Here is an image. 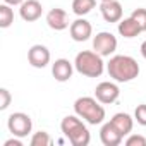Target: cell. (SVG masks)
Here are the masks:
<instances>
[{"label": "cell", "mask_w": 146, "mask_h": 146, "mask_svg": "<svg viewBox=\"0 0 146 146\" xmlns=\"http://www.w3.org/2000/svg\"><path fill=\"white\" fill-rule=\"evenodd\" d=\"M139 64L129 55H113L107 62V72L115 83H129L139 76Z\"/></svg>", "instance_id": "6da1fadb"}, {"label": "cell", "mask_w": 146, "mask_h": 146, "mask_svg": "<svg viewBox=\"0 0 146 146\" xmlns=\"http://www.w3.org/2000/svg\"><path fill=\"white\" fill-rule=\"evenodd\" d=\"M60 131L69 139L72 146H88L91 141V134L88 127L83 124L79 115H67L60 122Z\"/></svg>", "instance_id": "7a4b0ae2"}, {"label": "cell", "mask_w": 146, "mask_h": 146, "mask_svg": "<svg viewBox=\"0 0 146 146\" xmlns=\"http://www.w3.org/2000/svg\"><path fill=\"white\" fill-rule=\"evenodd\" d=\"M74 67L81 76L86 78H100L105 70V62L100 53L95 50H83L74 58Z\"/></svg>", "instance_id": "3957f363"}, {"label": "cell", "mask_w": 146, "mask_h": 146, "mask_svg": "<svg viewBox=\"0 0 146 146\" xmlns=\"http://www.w3.org/2000/svg\"><path fill=\"white\" fill-rule=\"evenodd\" d=\"M74 112L76 115H79L83 120H86L91 125H98L105 120V108L103 103L100 105V102L93 96H81L74 102Z\"/></svg>", "instance_id": "277c9868"}, {"label": "cell", "mask_w": 146, "mask_h": 146, "mask_svg": "<svg viewBox=\"0 0 146 146\" xmlns=\"http://www.w3.org/2000/svg\"><path fill=\"white\" fill-rule=\"evenodd\" d=\"M7 127L9 131L12 132V136H17V137H26L31 129H33V120L28 113L24 112H14L9 115L7 119Z\"/></svg>", "instance_id": "5b68a950"}, {"label": "cell", "mask_w": 146, "mask_h": 146, "mask_svg": "<svg viewBox=\"0 0 146 146\" xmlns=\"http://www.w3.org/2000/svg\"><path fill=\"white\" fill-rule=\"evenodd\" d=\"M93 50L102 57H110L117 50V38L110 31H100L93 36Z\"/></svg>", "instance_id": "8992f818"}, {"label": "cell", "mask_w": 146, "mask_h": 146, "mask_svg": "<svg viewBox=\"0 0 146 146\" xmlns=\"http://www.w3.org/2000/svg\"><path fill=\"white\" fill-rule=\"evenodd\" d=\"M120 96V90L115 83L112 81H103L100 83L96 88H95V98L103 103V105H110V103H115Z\"/></svg>", "instance_id": "52a82bcc"}, {"label": "cell", "mask_w": 146, "mask_h": 146, "mask_svg": "<svg viewBox=\"0 0 146 146\" xmlns=\"http://www.w3.org/2000/svg\"><path fill=\"white\" fill-rule=\"evenodd\" d=\"M69 33H70V38L74 41H88L93 35V26L90 21H86L84 17H78L74 23H70L69 26Z\"/></svg>", "instance_id": "ba28073f"}, {"label": "cell", "mask_w": 146, "mask_h": 146, "mask_svg": "<svg viewBox=\"0 0 146 146\" xmlns=\"http://www.w3.org/2000/svg\"><path fill=\"white\" fill-rule=\"evenodd\" d=\"M28 62L35 69H43L50 64V50L45 45H33L28 50Z\"/></svg>", "instance_id": "9c48e42d"}, {"label": "cell", "mask_w": 146, "mask_h": 146, "mask_svg": "<svg viewBox=\"0 0 146 146\" xmlns=\"http://www.w3.org/2000/svg\"><path fill=\"white\" fill-rule=\"evenodd\" d=\"M43 14V5L38 0H24L19 5V16L26 23H35L41 17Z\"/></svg>", "instance_id": "30bf717a"}, {"label": "cell", "mask_w": 146, "mask_h": 146, "mask_svg": "<svg viewBox=\"0 0 146 146\" xmlns=\"http://www.w3.org/2000/svg\"><path fill=\"white\" fill-rule=\"evenodd\" d=\"M74 64L69 62L67 58H57L52 64V76L55 78V81L58 83H67L72 78V72H74Z\"/></svg>", "instance_id": "8fae6325"}, {"label": "cell", "mask_w": 146, "mask_h": 146, "mask_svg": "<svg viewBox=\"0 0 146 146\" xmlns=\"http://www.w3.org/2000/svg\"><path fill=\"white\" fill-rule=\"evenodd\" d=\"M100 12H102V17L107 23H119L124 16V9H122L120 2H117V0L102 2L100 4Z\"/></svg>", "instance_id": "7c38bea8"}, {"label": "cell", "mask_w": 146, "mask_h": 146, "mask_svg": "<svg viewBox=\"0 0 146 146\" xmlns=\"http://www.w3.org/2000/svg\"><path fill=\"white\" fill-rule=\"evenodd\" d=\"M46 24H48V28L53 29V31H64V29H67V28L70 26V24H69V16H67V12H65L64 9H58V7L48 11V14H46Z\"/></svg>", "instance_id": "4fadbf2b"}, {"label": "cell", "mask_w": 146, "mask_h": 146, "mask_svg": "<svg viewBox=\"0 0 146 146\" xmlns=\"http://www.w3.org/2000/svg\"><path fill=\"white\" fill-rule=\"evenodd\" d=\"M124 136L117 131V127L112 122H105L100 129V141L103 143V146H119L122 143Z\"/></svg>", "instance_id": "5bb4252c"}, {"label": "cell", "mask_w": 146, "mask_h": 146, "mask_svg": "<svg viewBox=\"0 0 146 146\" xmlns=\"http://www.w3.org/2000/svg\"><path fill=\"white\" fill-rule=\"evenodd\" d=\"M117 31H119V35L120 36H124V38H136L139 33H143V29H141V26H139V23L134 19V17H125V19H120L119 21V26H117Z\"/></svg>", "instance_id": "9a60e30c"}, {"label": "cell", "mask_w": 146, "mask_h": 146, "mask_svg": "<svg viewBox=\"0 0 146 146\" xmlns=\"http://www.w3.org/2000/svg\"><path fill=\"white\" fill-rule=\"evenodd\" d=\"M110 122L117 127V131H119L122 136H129L131 131H132V127H134V119H132L129 113H124V112L115 113V115L110 119Z\"/></svg>", "instance_id": "2e32d148"}, {"label": "cell", "mask_w": 146, "mask_h": 146, "mask_svg": "<svg viewBox=\"0 0 146 146\" xmlns=\"http://www.w3.org/2000/svg\"><path fill=\"white\" fill-rule=\"evenodd\" d=\"M96 7V0H72V12L78 17H84Z\"/></svg>", "instance_id": "e0dca14e"}, {"label": "cell", "mask_w": 146, "mask_h": 146, "mask_svg": "<svg viewBox=\"0 0 146 146\" xmlns=\"http://www.w3.org/2000/svg\"><path fill=\"white\" fill-rule=\"evenodd\" d=\"M11 7L12 5H9V4L0 5V28L2 29H7L14 23V11Z\"/></svg>", "instance_id": "ac0fdd59"}, {"label": "cell", "mask_w": 146, "mask_h": 146, "mask_svg": "<svg viewBox=\"0 0 146 146\" xmlns=\"http://www.w3.org/2000/svg\"><path fill=\"white\" fill-rule=\"evenodd\" d=\"M29 144L31 146H50L52 144V137L46 131H38L31 136L29 139Z\"/></svg>", "instance_id": "d6986e66"}, {"label": "cell", "mask_w": 146, "mask_h": 146, "mask_svg": "<svg viewBox=\"0 0 146 146\" xmlns=\"http://www.w3.org/2000/svg\"><path fill=\"white\" fill-rule=\"evenodd\" d=\"M134 120L139 125L146 127V103H141V105L136 107V110H134Z\"/></svg>", "instance_id": "ffe728a7"}, {"label": "cell", "mask_w": 146, "mask_h": 146, "mask_svg": "<svg viewBox=\"0 0 146 146\" xmlns=\"http://www.w3.org/2000/svg\"><path fill=\"white\" fill-rule=\"evenodd\" d=\"M11 102H12V95H11V91L7 90V88H2L0 90V110H7L9 108V105H11Z\"/></svg>", "instance_id": "44dd1931"}, {"label": "cell", "mask_w": 146, "mask_h": 146, "mask_svg": "<svg viewBox=\"0 0 146 146\" xmlns=\"http://www.w3.org/2000/svg\"><path fill=\"white\" fill-rule=\"evenodd\" d=\"M131 17H134V19L139 23L141 29H143V31H146V9H143V7L134 9V11H132V14H131Z\"/></svg>", "instance_id": "7402d4cb"}, {"label": "cell", "mask_w": 146, "mask_h": 146, "mask_svg": "<svg viewBox=\"0 0 146 146\" xmlns=\"http://www.w3.org/2000/svg\"><path fill=\"white\" fill-rule=\"evenodd\" d=\"M125 144L127 146H146V137L141 134H131L125 139Z\"/></svg>", "instance_id": "603a6c76"}, {"label": "cell", "mask_w": 146, "mask_h": 146, "mask_svg": "<svg viewBox=\"0 0 146 146\" xmlns=\"http://www.w3.org/2000/svg\"><path fill=\"white\" fill-rule=\"evenodd\" d=\"M4 146H23V141H21V137L14 136L12 139H7V141L4 143Z\"/></svg>", "instance_id": "cb8c5ba5"}, {"label": "cell", "mask_w": 146, "mask_h": 146, "mask_svg": "<svg viewBox=\"0 0 146 146\" xmlns=\"http://www.w3.org/2000/svg\"><path fill=\"white\" fill-rule=\"evenodd\" d=\"M23 2H24V0H4V4H9V5H12V7H14V5H21Z\"/></svg>", "instance_id": "d4e9b609"}, {"label": "cell", "mask_w": 146, "mask_h": 146, "mask_svg": "<svg viewBox=\"0 0 146 146\" xmlns=\"http://www.w3.org/2000/svg\"><path fill=\"white\" fill-rule=\"evenodd\" d=\"M139 50H141V55H143V58H146V40L141 43V48H139Z\"/></svg>", "instance_id": "484cf974"}, {"label": "cell", "mask_w": 146, "mask_h": 146, "mask_svg": "<svg viewBox=\"0 0 146 146\" xmlns=\"http://www.w3.org/2000/svg\"><path fill=\"white\" fill-rule=\"evenodd\" d=\"M100 2H107V0H100Z\"/></svg>", "instance_id": "4316f807"}]
</instances>
